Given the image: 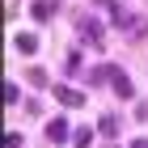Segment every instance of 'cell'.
Instances as JSON below:
<instances>
[{
    "mask_svg": "<svg viewBox=\"0 0 148 148\" xmlns=\"http://www.w3.org/2000/svg\"><path fill=\"white\" fill-rule=\"evenodd\" d=\"M110 85H114V89H119V93H123V97H127V93H131V80H127V76H114Z\"/></svg>",
    "mask_w": 148,
    "mask_h": 148,
    "instance_id": "cell-9",
    "label": "cell"
},
{
    "mask_svg": "<svg viewBox=\"0 0 148 148\" xmlns=\"http://www.w3.org/2000/svg\"><path fill=\"white\" fill-rule=\"evenodd\" d=\"M34 17L38 21H51L55 17V0H34Z\"/></svg>",
    "mask_w": 148,
    "mask_h": 148,
    "instance_id": "cell-5",
    "label": "cell"
},
{
    "mask_svg": "<svg viewBox=\"0 0 148 148\" xmlns=\"http://www.w3.org/2000/svg\"><path fill=\"white\" fill-rule=\"evenodd\" d=\"M110 17H114V25H123V34H131V38H144L148 34V17H136V13L119 9V4L110 9Z\"/></svg>",
    "mask_w": 148,
    "mask_h": 148,
    "instance_id": "cell-1",
    "label": "cell"
},
{
    "mask_svg": "<svg viewBox=\"0 0 148 148\" xmlns=\"http://www.w3.org/2000/svg\"><path fill=\"white\" fill-rule=\"evenodd\" d=\"M110 72H114V68H89V72H85V80H89V85H106V80H114Z\"/></svg>",
    "mask_w": 148,
    "mask_h": 148,
    "instance_id": "cell-7",
    "label": "cell"
},
{
    "mask_svg": "<svg viewBox=\"0 0 148 148\" xmlns=\"http://www.w3.org/2000/svg\"><path fill=\"white\" fill-rule=\"evenodd\" d=\"M17 51L21 55H34L38 51V34H17Z\"/></svg>",
    "mask_w": 148,
    "mask_h": 148,
    "instance_id": "cell-6",
    "label": "cell"
},
{
    "mask_svg": "<svg viewBox=\"0 0 148 148\" xmlns=\"http://www.w3.org/2000/svg\"><path fill=\"white\" fill-rule=\"evenodd\" d=\"M30 80L34 85H47V68H30Z\"/></svg>",
    "mask_w": 148,
    "mask_h": 148,
    "instance_id": "cell-10",
    "label": "cell"
},
{
    "mask_svg": "<svg viewBox=\"0 0 148 148\" xmlns=\"http://www.w3.org/2000/svg\"><path fill=\"white\" fill-rule=\"evenodd\" d=\"M76 30H80V42H93V47L102 42V21H93L89 13H80V17H76Z\"/></svg>",
    "mask_w": 148,
    "mask_h": 148,
    "instance_id": "cell-2",
    "label": "cell"
},
{
    "mask_svg": "<svg viewBox=\"0 0 148 148\" xmlns=\"http://www.w3.org/2000/svg\"><path fill=\"white\" fill-rule=\"evenodd\" d=\"M131 148H148V140H136V144H131Z\"/></svg>",
    "mask_w": 148,
    "mask_h": 148,
    "instance_id": "cell-11",
    "label": "cell"
},
{
    "mask_svg": "<svg viewBox=\"0 0 148 148\" xmlns=\"http://www.w3.org/2000/svg\"><path fill=\"white\" fill-rule=\"evenodd\" d=\"M4 102H9V106H17V102H21V93H17V85H4Z\"/></svg>",
    "mask_w": 148,
    "mask_h": 148,
    "instance_id": "cell-8",
    "label": "cell"
},
{
    "mask_svg": "<svg viewBox=\"0 0 148 148\" xmlns=\"http://www.w3.org/2000/svg\"><path fill=\"white\" fill-rule=\"evenodd\" d=\"M55 97H59L64 106H80V102H85V97H80L76 89H68V85H55Z\"/></svg>",
    "mask_w": 148,
    "mask_h": 148,
    "instance_id": "cell-4",
    "label": "cell"
},
{
    "mask_svg": "<svg viewBox=\"0 0 148 148\" xmlns=\"http://www.w3.org/2000/svg\"><path fill=\"white\" fill-rule=\"evenodd\" d=\"M47 140H51V144L68 140V123H64V119H51V123H47Z\"/></svg>",
    "mask_w": 148,
    "mask_h": 148,
    "instance_id": "cell-3",
    "label": "cell"
}]
</instances>
